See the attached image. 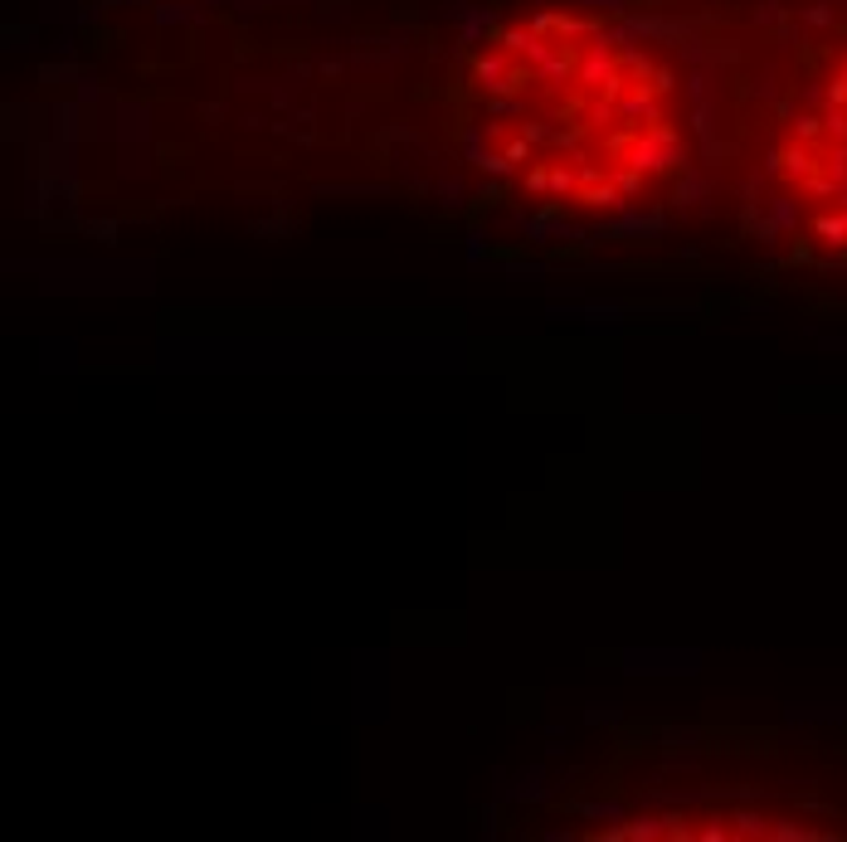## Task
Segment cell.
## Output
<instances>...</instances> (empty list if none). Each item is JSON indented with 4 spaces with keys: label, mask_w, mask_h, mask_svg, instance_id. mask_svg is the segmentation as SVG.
<instances>
[{
    "label": "cell",
    "mask_w": 847,
    "mask_h": 842,
    "mask_svg": "<svg viewBox=\"0 0 847 842\" xmlns=\"http://www.w3.org/2000/svg\"><path fill=\"white\" fill-rule=\"evenodd\" d=\"M443 108L482 190L536 215H633L667 200L691 166L673 59L585 5L488 20L463 45Z\"/></svg>",
    "instance_id": "6da1fadb"
},
{
    "label": "cell",
    "mask_w": 847,
    "mask_h": 842,
    "mask_svg": "<svg viewBox=\"0 0 847 842\" xmlns=\"http://www.w3.org/2000/svg\"><path fill=\"white\" fill-rule=\"evenodd\" d=\"M770 175L799 258L847 263V54L774 142Z\"/></svg>",
    "instance_id": "7a4b0ae2"
}]
</instances>
